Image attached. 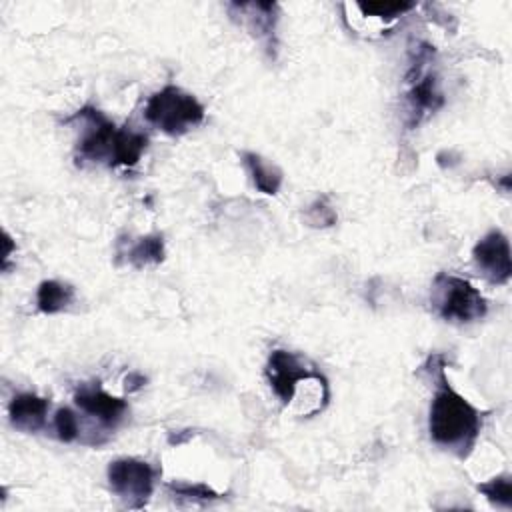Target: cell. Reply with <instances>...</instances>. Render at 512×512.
<instances>
[{"instance_id":"1","label":"cell","mask_w":512,"mask_h":512,"mask_svg":"<svg viewBox=\"0 0 512 512\" xmlns=\"http://www.w3.org/2000/svg\"><path fill=\"white\" fill-rule=\"evenodd\" d=\"M436 372L438 384L428 414L430 438L434 444L454 452L458 458H466L478 440L482 414L450 386L442 358Z\"/></svg>"},{"instance_id":"2","label":"cell","mask_w":512,"mask_h":512,"mask_svg":"<svg viewBox=\"0 0 512 512\" xmlns=\"http://www.w3.org/2000/svg\"><path fill=\"white\" fill-rule=\"evenodd\" d=\"M74 118L82 120L84 126L76 146L82 160L106 166H134L148 146V138L142 132L116 128V124L94 106H84Z\"/></svg>"},{"instance_id":"3","label":"cell","mask_w":512,"mask_h":512,"mask_svg":"<svg viewBox=\"0 0 512 512\" xmlns=\"http://www.w3.org/2000/svg\"><path fill=\"white\" fill-rule=\"evenodd\" d=\"M144 118L168 136H182L202 124L204 106L192 94L170 84L148 98Z\"/></svg>"},{"instance_id":"4","label":"cell","mask_w":512,"mask_h":512,"mask_svg":"<svg viewBox=\"0 0 512 512\" xmlns=\"http://www.w3.org/2000/svg\"><path fill=\"white\" fill-rule=\"evenodd\" d=\"M410 54H412V60L406 72V82H408L406 102H408V126L414 128L422 122L424 116L434 114L438 108H442L444 96H442L436 74L428 70L432 64L434 48L426 42H418L410 50Z\"/></svg>"},{"instance_id":"5","label":"cell","mask_w":512,"mask_h":512,"mask_svg":"<svg viewBox=\"0 0 512 512\" xmlns=\"http://www.w3.org/2000/svg\"><path fill=\"white\" fill-rule=\"evenodd\" d=\"M432 306L442 320L460 324L480 320L488 312L484 296L468 280L446 272L434 278Z\"/></svg>"},{"instance_id":"6","label":"cell","mask_w":512,"mask_h":512,"mask_svg":"<svg viewBox=\"0 0 512 512\" xmlns=\"http://www.w3.org/2000/svg\"><path fill=\"white\" fill-rule=\"evenodd\" d=\"M110 490L128 506L144 508L154 492L156 470L140 458H118L108 466Z\"/></svg>"},{"instance_id":"7","label":"cell","mask_w":512,"mask_h":512,"mask_svg":"<svg viewBox=\"0 0 512 512\" xmlns=\"http://www.w3.org/2000/svg\"><path fill=\"white\" fill-rule=\"evenodd\" d=\"M264 372L274 394L280 398L282 404L288 406L294 402L300 384L316 370L314 366H308V362L294 352L272 350Z\"/></svg>"},{"instance_id":"8","label":"cell","mask_w":512,"mask_h":512,"mask_svg":"<svg viewBox=\"0 0 512 512\" xmlns=\"http://www.w3.org/2000/svg\"><path fill=\"white\" fill-rule=\"evenodd\" d=\"M472 258L490 284H506L512 276L510 244L504 232L490 230L472 248Z\"/></svg>"},{"instance_id":"9","label":"cell","mask_w":512,"mask_h":512,"mask_svg":"<svg viewBox=\"0 0 512 512\" xmlns=\"http://www.w3.org/2000/svg\"><path fill=\"white\" fill-rule=\"evenodd\" d=\"M232 18H238L252 36L266 42L268 50H276L278 4L274 2H232L228 4Z\"/></svg>"},{"instance_id":"10","label":"cell","mask_w":512,"mask_h":512,"mask_svg":"<svg viewBox=\"0 0 512 512\" xmlns=\"http://www.w3.org/2000/svg\"><path fill=\"white\" fill-rule=\"evenodd\" d=\"M74 402L82 412L96 418L106 428H114L124 418L128 408L126 400L108 394L98 382L82 384L74 392Z\"/></svg>"},{"instance_id":"11","label":"cell","mask_w":512,"mask_h":512,"mask_svg":"<svg viewBox=\"0 0 512 512\" xmlns=\"http://www.w3.org/2000/svg\"><path fill=\"white\" fill-rule=\"evenodd\" d=\"M50 402L34 392H20L8 404L10 424L20 432H38L48 414Z\"/></svg>"},{"instance_id":"12","label":"cell","mask_w":512,"mask_h":512,"mask_svg":"<svg viewBox=\"0 0 512 512\" xmlns=\"http://www.w3.org/2000/svg\"><path fill=\"white\" fill-rule=\"evenodd\" d=\"M242 162H244V166L252 178V184L258 192L268 194V196L278 194L284 176L276 164H272L270 160L262 158L260 154L248 152V150L242 152Z\"/></svg>"},{"instance_id":"13","label":"cell","mask_w":512,"mask_h":512,"mask_svg":"<svg viewBox=\"0 0 512 512\" xmlns=\"http://www.w3.org/2000/svg\"><path fill=\"white\" fill-rule=\"evenodd\" d=\"M120 256H126V262L134 268H146L156 266L164 260V238L162 234H148L138 238L136 242H128L126 250L118 248Z\"/></svg>"},{"instance_id":"14","label":"cell","mask_w":512,"mask_h":512,"mask_svg":"<svg viewBox=\"0 0 512 512\" xmlns=\"http://www.w3.org/2000/svg\"><path fill=\"white\" fill-rule=\"evenodd\" d=\"M74 300V288L60 280H44L36 292V306L42 314H56Z\"/></svg>"},{"instance_id":"15","label":"cell","mask_w":512,"mask_h":512,"mask_svg":"<svg viewBox=\"0 0 512 512\" xmlns=\"http://www.w3.org/2000/svg\"><path fill=\"white\" fill-rule=\"evenodd\" d=\"M360 8V12L364 16H370V18H378L380 22L388 24V22H394L398 16L410 12L416 4L414 2H360L356 4Z\"/></svg>"},{"instance_id":"16","label":"cell","mask_w":512,"mask_h":512,"mask_svg":"<svg viewBox=\"0 0 512 512\" xmlns=\"http://www.w3.org/2000/svg\"><path fill=\"white\" fill-rule=\"evenodd\" d=\"M478 492H482L492 504L510 508L512 506V484L510 476H498L484 484H478Z\"/></svg>"},{"instance_id":"17","label":"cell","mask_w":512,"mask_h":512,"mask_svg":"<svg viewBox=\"0 0 512 512\" xmlns=\"http://www.w3.org/2000/svg\"><path fill=\"white\" fill-rule=\"evenodd\" d=\"M338 220L336 210L332 208V204L328 202L326 196L316 198L308 208H306V222L312 228H328L334 226Z\"/></svg>"},{"instance_id":"18","label":"cell","mask_w":512,"mask_h":512,"mask_svg":"<svg viewBox=\"0 0 512 512\" xmlns=\"http://www.w3.org/2000/svg\"><path fill=\"white\" fill-rule=\"evenodd\" d=\"M54 430L60 442H74L80 434V424L70 408H58L54 416Z\"/></svg>"},{"instance_id":"19","label":"cell","mask_w":512,"mask_h":512,"mask_svg":"<svg viewBox=\"0 0 512 512\" xmlns=\"http://www.w3.org/2000/svg\"><path fill=\"white\" fill-rule=\"evenodd\" d=\"M168 490L178 496V498H188V500H218L220 494L212 490L206 484H190V482H170Z\"/></svg>"},{"instance_id":"20","label":"cell","mask_w":512,"mask_h":512,"mask_svg":"<svg viewBox=\"0 0 512 512\" xmlns=\"http://www.w3.org/2000/svg\"><path fill=\"white\" fill-rule=\"evenodd\" d=\"M144 384H146V376H142L140 372H130V374L124 378V388H126V392H136V390H140Z\"/></svg>"}]
</instances>
